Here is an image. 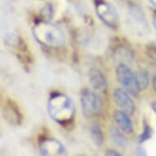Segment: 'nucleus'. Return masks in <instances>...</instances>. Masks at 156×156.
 I'll list each match as a JSON object with an SVG mask.
<instances>
[{
	"label": "nucleus",
	"mask_w": 156,
	"mask_h": 156,
	"mask_svg": "<svg viewBox=\"0 0 156 156\" xmlns=\"http://www.w3.org/2000/svg\"><path fill=\"white\" fill-rule=\"evenodd\" d=\"M48 111L49 116L62 126L71 124L75 117V106L71 98L60 92L53 93L49 98Z\"/></svg>",
	"instance_id": "1"
},
{
	"label": "nucleus",
	"mask_w": 156,
	"mask_h": 156,
	"mask_svg": "<svg viewBox=\"0 0 156 156\" xmlns=\"http://www.w3.org/2000/svg\"><path fill=\"white\" fill-rule=\"evenodd\" d=\"M34 38L42 46L58 48L65 44L66 36L62 29L50 21H37L32 28Z\"/></svg>",
	"instance_id": "2"
},
{
	"label": "nucleus",
	"mask_w": 156,
	"mask_h": 156,
	"mask_svg": "<svg viewBox=\"0 0 156 156\" xmlns=\"http://www.w3.org/2000/svg\"><path fill=\"white\" fill-rule=\"evenodd\" d=\"M80 103L82 108L83 115L86 118L97 117L103 110L102 98L96 92L88 88L82 90L80 94Z\"/></svg>",
	"instance_id": "3"
},
{
	"label": "nucleus",
	"mask_w": 156,
	"mask_h": 156,
	"mask_svg": "<svg viewBox=\"0 0 156 156\" xmlns=\"http://www.w3.org/2000/svg\"><path fill=\"white\" fill-rule=\"evenodd\" d=\"M116 78L119 83L123 86L129 94L136 96L141 92L139 87L136 74H134L132 69L124 64L119 65L116 69Z\"/></svg>",
	"instance_id": "4"
},
{
	"label": "nucleus",
	"mask_w": 156,
	"mask_h": 156,
	"mask_svg": "<svg viewBox=\"0 0 156 156\" xmlns=\"http://www.w3.org/2000/svg\"><path fill=\"white\" fill-rule=\"evenodd\" d=\"M96 13L105 26L116 29L119 26V18L115 7L105 1H97L96 3Z\"/></svg>",
	"instance_id": "5"
},
{
	"label": "nucleus",
	"mask_w": 156,
	"mask_h": 156,
	"mask_svg": "<svg viewBox=\"0 0 156 156\" xmlns=\"http://www.w3.org/2000/svg\"><path fill=\"white\" fill-rule=\"evenodd\" d=\"M39 151L42 155H66V150L64 145L55 138H44L39 142Z\"/></svg>",
	"instance_id": "6"
},
{
	"label": "nucleus",
	"mask_w": 156,
	"mask_h": 156,
	"mask_svg": "<svg viewBox=\"0 0 156 156\" xmlns=\"http://www.w3.org/2000/svg\"><path fill=\"white\" fill-rule=\"evenodd\" d=\"M128 93L129 92L125 90L116 88L114 91V100L122 110L128 113V115H133L135 111V104Z\"/></svg>",
	"instance_id": "7"
},
{
	"label": "nucleus",
	"mask_w": 156,
	"mask_h": 156,
	"mask_svg": "<svg viewBox=\"0 0 156 156\" xmlns=\"http://www.w3.org/2000/svg\"><path fill=\"white\" fill-rule=\"evenodd\" d=\"M89 81L93 89L100 93L107 92V81L105 75L101 70L92 68L89 70Z\"/></svg>",
	"instance_id": "8"
},
{
	"label": "nucleus",
	"mask_w": 156,
	"mask_h": 156,
	"mask_svg": "<svg viewBox=\"0 0 156 156\" xmlns=\"http://www.w3.org/2000/svg\"><path fill=\"white\" fill-rule=\"evenodd\" d=\"M3 114L4 115L6 120H8L11 124H14V125L21 124L22 116L15 102H13L12 101L8 100L5 103V105H3Z\"/></svg>",
	"instance_id": "9"
},
{
	"label": "nucleus",
	"mask_w": 156,
	"mask_h": 156,
	"mask_svg": "<svg viewBox=\"0 0 156 156\" xmlns=\"http://www.w3.org/2000/svg\"><path fill=\"white\" fill-rule=\"evenodd\" d=\"M115 123L118 124L121 130L125 133H132L133 131V122L129 118L128 113L123 110H116L113 115Z\"/></svg>",
	"instance_id": "10"
},
{
	"label": "nucleus",
	"mask_w": 156,
	"mask_h": 156,
	"mask_svg": "<svg viewBox=\"0 0 156 156\" xmlns=\"http://www.w3.org/2000/svg\"><path fill=\"white\" fill-rule=\"evenodd\" d=\"M109 134L114 143L119 147H126L128 145V141L118 128L111 127L109 130Z\"/></svg>",
	"instance_id": "11"
},
{
	"label": "nucleus",
	"mask_w": 156,
	"mask_h": 156,
	"mask_svg": "<svg viewBox=\"0 0 156 156\" xmlns=\"http://www.w3.org/2000/svg\"><path fill=\"white\" fill-rule=\"evenodd\" d=\"M91 137L95 145L97 146H101L104 141V136H103L101 128L98 124H93L90 131Z\"/></svg>",
	"instance_id": "12"
},
{
	"label": "nucleus",
	"mask_w": 156,
	"mask_h": 156,
	"mask_svg": "<svg viewBox=\"0 0 156 156\" xmlns=\"http://www.w3.org/2000/svg\"><path fill=\"white\" fill-rule=\"evenodd\" d=\"M137 76V80H138V84L140 90L143 91L146 89V87H148L149 83H150V76H149L148 72L146 69H141L136 74Z\"/></svg>",
	"instance_id": "13"
},
{
	"label": "nucleus",
	"mask_w": 156,
	"mask_h": 156,
	"mask_svg": "<svg viewBox=\"0 0 156 156\" xmlns=\"http://www.w3.org/2000/svg\"><path fill=\"white\" fill-rule=\"evenodd\" d=\"M152 136H153V130L151 128V126L148 124H145L143 132L139 136V143L141 144L145 141H148L152 137Z\"/></svg>",
	"instance_id": "14"
},
{
	"label": "nucleus",
	"mask_w": 156,
	"mask_h": 156,
	"mask_svg": "<svg viewBox=\"0 0 156 156\" xmlns=\"http://www.w3.org/2000/svg\"><path fill=\"white\" fill-rule=\"evenodd\" d=\"M53 8L49 3L46 4L40 11V15H41L43 20H45V21H50L53 16Z\"/></svg>",
	"instance_id": "15"
},
{
	"label": "nucleus",
	"mask_w": 156,
	"mask_h": 156,
	"mask_svg": "<svg viewBox=\"0 0 156 156\" xmlns=\"http://www.w3.org/2000/svg\"><path fill=\"white\" fill-rule=\"evenodd\" d=\"M136 155H146V151L142 146H139L138 148L136 149Z\"/></svg>",
	"instance_id": "16"
},
{
	"label": "nucleus",
	"mask_w": 156,
	"mask_h": 156,
	"mask_svg": "<svg viewBox=\"0 0 156 156\" xmlns=\"http://www.w3.org/2000/svg\"><path fill=\"white\" fill-rule=\"evenodd\" d=\"M106 155L108 156H120L121 154L119 153L118 151H115V150H109L106 152Z\"/></svg>",
	"instance_id": "17"
},
{
	"label": "nucleus",
	"mask_w": 156,
	"mask_h": 156,
	"mask_svg": "<svg viewBox=\"0 0 156 156\" xmlns=\"http://www.w3.org/2000/svg\"><path fill=\"white\" fill-rule=\"evenodd\" d=\"M152 83H153V88L154 92H156V74L153 76V80H152Z\"/></svg>",
	"instance_id": "18"
},
{
	"label": "nucleus",
	"mask_w": 156,
	"mask_h": 156,
	"mask_svg": "<svg viewBox=\"0 0 156 156\" xmlns=\"http://www.w3.org/2000/svg\"><path fill=\"white\" fill-rule=\"evenodd\" d=\"M153 23H154V28L156 29V14L154 16L153 18Z\"/></svg>",
	"instance_id": "19"
},
{
	"label": "nucleus",
	"mask_w": 156,
	"mask_h": 156,
	"mask_svg": "<svg viewBox=\"0 0 156 156\" xmlns=\"http://www.w3.org/2000/svg\"><path fill=\"white\" fill-rule=\"evenodd\" d=\"M154 7H156V0H149Z\"/></svg>",
	"instance_id": "20"
},
{
	"label": "nucleus",
	"mask_w": 156,
	"mask_h": 156,
	"mask_svg": "<svg viewBox=\"0 0 156 156\" xmlns=\"http://www.w3.org/2000/svg\"><path fill=\"white\" fill-rule=\"evenodd\" d=\"M153 109L154 110V112L156 113V103H154L153 104Z\"/></svg>",
	"instance_id": "21"
}]
</instances>
